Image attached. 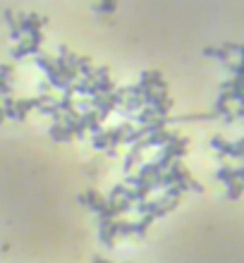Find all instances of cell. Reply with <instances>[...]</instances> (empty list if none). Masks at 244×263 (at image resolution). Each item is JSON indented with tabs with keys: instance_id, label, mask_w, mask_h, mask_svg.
<instances>
[{
	"instance_id": "obj_1",
	"label": "cell",
	"mask_w": 244,
	"mask_h": 263,
	"mask_svg": "<svg viewBox=\"0 0 244 263\" xmlns=\"http://www.w3.org/2000/svg\"><path fill=\"white\" fill-rule=\"evenodd\" d=\"M98 240L103 246L112 249L115 240H118V230H115V220H98Z\"/></svg>"
},
{
	"instance_id": "obj_2",
	"label": "cell",
	"mask_w": 244,
	"mask_h": 263,
	"mask_svg": "<svg viewBox=\"0 0 244 263\" xmlns=\"http://www.w3.org/2000/svg\"><path fill=\"white\" fill-rule=\"evenodd\" d=\"M242 175H244V170L242 168H240V165H220V168H218V170H216V177H218V180H220V182H225V184H228V182H232V180H242Z\"/></svg>"
},
{
	"instance_id": "obj_3",
	"label": "cell",
	"mask_w": 244,
	"mask_h": 263,
	"mask_svg": "<svg viewBox=\"0 0 244 263\" xmlns=\"http://www.w3.org/2000/svg\"><path fill=\"white\" fill-rule=\"evenodd\" d=\"M84 206H89L94 213H98V210L106 206V198L98 194V189H89V192L84 194Z\"/></svg>"
},
{
	"instance_id": "obj_4",
	"label": "cell",
	"mask_w": 244,
	"mask_h": 263,
	"mask_svg": "<svg viewBox=\"0 0 244 263\" xmlns=\"http://www.w3.org/2000/svg\"><path fill=\"white\" fill-rule=\"evenodd\" d=\"M50 136H53V142H60V144L72 142V139H74V136L67 132V127L62 124V122H56V124L50 127Z\"/></svg>"
},
{
	"instance_id": "obj_5",
	"label": "cell",
	"mask_w": 244,
	"mask_h": 263,
	"mask_svg": "<svg viewBox=\"0 0 244 263\" xmlns=\"http://www.w3.org/2000/svg\"><path fill=\"white\" fill-rule=\"evenodd\" d=\"M115 230H118V237H134V222L115 218Z\"/></svg>"
},
{
	"instance_id": "obj_6",
	"label": "cell",
	"mask_w": 244,
	"mask_h": 263,
	"mask_svg": "<svg viewBox=\"0 0 244 263\" xmlns=\"http://www.w3.org/2000/svg\"><path fill=\"white\" fill-rule=\"evenodd\" d=\"M151 222H154V216H142L139 222H134V237H146Z\"/></svg>"
},
{
	"instance_id": "obj_7",
	"label": "cell",
	"mask_w": 244,
	"mask_h": 263,
	"mask_svg": "<svg viewBox=\"0 0 244 263\" xmlns=\"http://www.w3.org/2000/svg\"><path fill=\"white\" fill-rule=\"evenodd\" d=\"M225 186H228V198H232V201H234V198L242 196V189H244L242 180H232V182H228Z\"/></svg>"
},
{
	"instance_id": "obj_8",
	"label": "cell",
	"mask_w": 244,
	"mask_h": 263,
	"mask_svg": "<svg viewBox=\"0 0 244 263\" xmlns=\"http://www.w3.org/2000/svg\"><path fill=\"white\" fill-rule=\"evenodd\" d=\"M94 263H110V261H106V258H94Z\"/></svg>"
},
{
	"instance_id": "obj_9",
	"label": "cell",
	"mask_w": 244,
	"mask_h": 263,
	"mask_svg": "<svg viewBox=\"0 0 244 263\" xmlns=\"http://www.w3.org/2000/svg\"><path fill=\"white\" fill-rule=\"evenodd\" d=\"M2 120H5V112H2V108H0V124H2Z\"/></svg>"
}]
</instances>
